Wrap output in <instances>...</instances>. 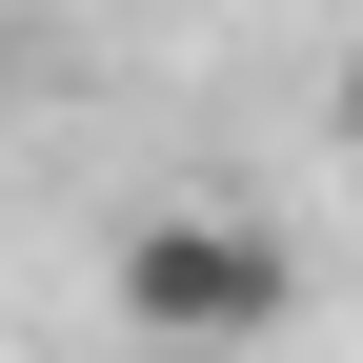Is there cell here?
I'll return each mask as SVG.
<instances>
[{
    "label": "cell",
    "mask_w": 363,
    "mask_h": 363,
    "mask_svg": "<svg viewBox=\"0 0 363 363\" xmlns=\"http://www.w3.org/2000/svg\"><path fill=\"white\" fill-rule=\"evenodd\" d=\"M101 303H121V343L242 363V343L303 323V242H283L262 202H222V182H182V202H142V222L101 242Z\"/></svg>",
    "instance_id": "1"
}]
</instances>
